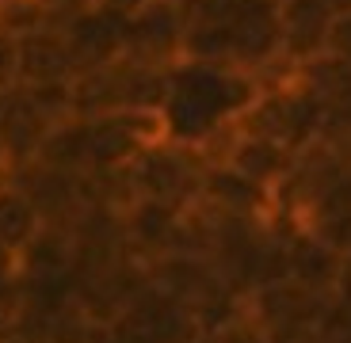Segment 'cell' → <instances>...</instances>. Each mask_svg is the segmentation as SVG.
<instances>
[{
    "label": "cell",
    "instance_id": "2e32d148",
    "mask_svg": "<svg viewBox=\"0 0 351 343\" xmlns=\"http://www.w3.org/2000/svg\"><path fill=\"white\" fill-rule=\"evenodd\" d=\"M19 88V42L0 35V96Z\"/></svg>",
    "mask_w": 351,
    "mask_h": 343
},
{
    "label": "cell",
    "instance_id": "7402d4cb",
    "mask_svg": "<svg viewBox=\"0 0 351 343\" xmlns=\"http://www.w3.org/2000/svg\"><path fill=\"white\" fill-rule=\"evenodd\" d=\"M332 8H351V0H332Z\"/></svg>",
    "mask_w": 351,
    "mask_h": 343
},
{
    "label": "cell",
    "instance_id": "3957f363",
    "mask_svg": "<svg viewBox=\"0 0 351 343\" xmlns=\"http://www.w3.org/2000/svg\"><path fill=\"white\" fill-rule=\"evenodd\" d=\"M123 58L160 73L176 69L184 62V12H180V4L153 0L141 12H134L126 19Z\"/></svg>",
    "mask_w": 351,
    "mask_h": 343
},
{
    "label": "cell",
    "instance_id": "7c38bea8",
    "mask_svg": "<svg viewBox=\"0 0 351 343\" xmlns=\"http://www.w3.org/2000/svg\"><path fill=\"white\" fill-rule=\"evenodd\" d=\"M290 160H294V153H290L287 145L267 141V138H252V134H241L237 130V138H233V145H229V153H226L221 164H229L233 172H241L245 179H252V183L275 191L279 179L287 176Z\"/></svg>",
    "mask_w": 351,
    "mask_h": 343
},
{
    "label": "cell",
    "instance_id": "7a4b0ae2",
    "mask_svg": "<svg viewBox=\"0 0 351 343\" xmlns=\"http://www.w3.org/2000/svg\"><path fill=\"white\" fill-rule=\"evenodd\" d=\"M202 172H206V160L191 145H180V141H168V138L149 145V149H141L126 164L134 199H153V203L176 206V210H187V206L199 203Z\"/></svg>",
    "mask_w": 351,
    "mask_h": 343
},
{
    "label": "cell",
    "instance_id": "ac0fdd59",
    "mask_svg": "<svg viewBox=\"0 0 351 343\" xmlns=\"http://www.w3.org/2000/svg\"><path fill=\"white\" fill-rule=\"evenodd\" d=\"M99 8H107V12H114V16H123V19H130L134 12H141L145 4H153V0H96Z\"/></svg>",
    "mask_w": 351,
    "mask_h": 343
},
{
    "label": "cell",
    "instance_id": "ba28073f",
    "mask_svg": "<svg viewBox=\"0 0 351 343\" xmlns=\"http://www.w3.org/2000/svg\"><path fill=\"white\" fill-rule=\"evenodd\" d=\"M340 271H343V255L336 248H328L317 233H309V229L282 233V275L290 282H298L302 290L317 294V298H332Z\"/></svg>",
    "mask_w": 351,
    "mask_h": 343
},
{
    "label": "cell",
    "instance_id": "e0dca14e",
    "mask_svg": "<svg viewBox=\"0 0 351 343\" xmlns=\"http://www.w3.org/2000/svg\"><path fill=\"white\" fill-rule=\"evenodd\" d=\"M46 8L53 12V19L62 23V19H69V16H77V12H84V8H92L96 0H43Z\"/></svg>",
    "mask_w": 351,
    "mask_h": 343
},
{
    "label": "cell",
    "instance_id": "52a82bcc",
    "mask_svg": "<svg viewBox=\"0 0 351 343\" xmlns=\"http://www.w3.org/2000/svg\"><path fill=\"white\" fill-rule=\"evenodd\" d=\"M199 203L210 206L214 214L221 218H233V221H260L267 225L275 214V199L267 187L245 179L241 172H233L229 164H206L202 172V191H199Z\"/></svg>",
    "mask_w": 351,
    "mask_h": 343
},
{
    "label": "cell",
    "instance_id": "44dd1931",
    "mask_svg": "<svg viewBox=\"0 0 351 343\" xmlns=\"http://www.w3.org/2000/svg\"><path fill=\"white\" fill-rule=\"evenodd\" d=\"M260 4H271V8H282V4H287V0H260Z\"/></svg>",
    "mask_w": 351,
    "mask_h": 343
},
{
    "label": "cell",
    "instance_id": "5bb4252c",
    "mask_svg": "<svg viewBox=\"0 0 351 343\" xmlns=\"http://www.w3.org/2000/svg\"><path fill=\"white\" fill-rule=\"evenodd\" d=\"M53 23L58 19L43 0H0V35L16 38V42L35 35V31H46Z\"/></svg>",
    "mask_w": 351,
    "mask_h": 343
},
{
    "label": "cell",
    "instance_id": "30bf717a",
    "mask_svg": "<svg viewBox=\"0 0 351 343\" xmlns=\"http://www.w3.org/2000/svg\"><path fill=\"white\" fill-rule=\"evenodd\" d=\"M332 16H336L332 0H287L279 8L282 58L294 65H306V62H313L317 53H325Z\"/></svg>",
    "mask_w": 351,
    "mask_h": 343
},
{
    "label": "cell",
    "instance_id": "603a6c76",
    "mask_svg": "<svg viewBox=\"0 0 351 343\" xmlns=\"http://www.w3.org/2000/svg\"><path fill=\"white\" fill-rule=\"evenodd\" d=\"M168 4H187V0H168Z\"/></svg>",
    "mask_w": 351,
    "mask_h": 343
},
{
    "label": "cell",
    "instance_id": "4fadbf2b",
    "mask_svg": "<svg viewBox=\"0 0 351 343\" xmlns=\"http://www.w3.org/2000/svg\"><path fill=\"white\" fill-rule=\"evenodd\" d=\"M38 229H43V214L35 210V203L12 179H0V248L19 255Z\"/></svg>",
    "mask_w": 351,
    "mask_h": 343
},
{
    "label": "cell",
    "instance_id": "ffe728a7",
    "mask_svg": "<svg viewBox=\"0 0 351 343\" xmlns=\"http://www.w3.org/2000/svg\"><path fill=\"white\" fill-rule=\"evenodd\" d=\"M0 343H35V340H23V335H8V340H0Z\"/></svg>",
    "mask_w": 351,
    "mask_h": 343
},
{
    "label": "cell",
    "instance_id": "6da1fadb",
    "mask_svg": "<svg viewBox=\"0 0 351 343\" xmlns=\"http://www.w3.org/2000/svg\"><path fill=\"white\" fill-rule=\"evenodd\" d=\"M256 96V80L229 65L180 62L168 69V92L160 103L168 141L191 145L206 164H221L237 138V118Z\"/></svg>",
    "mask_w": 351,
    "mask_h": 343
},
{
    "label": "cell",
    "instance_id": "8fae6325",
    "mask_svg": "<svg viewBox=\"0 0 351 343\" xmlns=\"http://www.w3.org/2000/svg\"><path fill=\"white\" fill-rule=\"evenodd\" d=\"M77 77L62 23L19 38V84H62Z\"/></svg>",
    "mask_w": 351,
    "mask_h": 343
},
{
    "label": "cell",
    "instance_id": "d6986e66",
    "mask_svg": "<svg viewBox=\"0 0 351 343\" xmlns=\"http://www.w3.org/2000/svg\"><path fill=\"white\" fill-rule=\"evenodd\" d=\"M328 145H332V149H336V157H340L343 164L351 168V130H348V134H340V138H332Z\"/></svg>",
    "mask_w": 351,
    "mask_h": 343
},
{
    "label": "cell",
    "instance_id": "9a60e30c",
    "mask_svg": "<svg viewBox=\"0 0 351 343\" xmlns=\"http://www.w3.org/2000/svg\"><path fill=\"white\" fill-rule=\"evenodd\" d=\"M325 53L351 62V8H336L332 23H328V38H325Z\"/></svg>",
    "mask_w": 351,
    "mask_h": 343
},
{
    "label": "cell",
    "instance_id": "9c48e42d",
    "mask_svg": "<svg viewBox=\"0 0 351 343\" xmlns=\"http://www.w3.org/2000/svg\"><path fill=\"white\" fill-rule=\"evenodd\" d=\"M50 130H53V123L31 103V96L23 88L0 96V149H4L8 172L31 164Z\"/></svg>",
    "mask_w": 351,
    "mask_h": 343
},
{
    "label": "cell",
    "instance_id": "8992f818",
    "mask_svg": "<svg viewBox=\"0 0 351 343\" xmlns=\"http://www.w3.org/2000/svg\"><path fill=\"white\" fill-rule=\"evenodd\" d=\"M62 31H65V42H69L73 65H77V77L123 58L126 19L114 16V12H107V8H99V4H92V8L62 19Z\"/></svg>",
    "mask_w": 351,
    "mask_h": 343
},
{
    "label": "cell",
    "instance_id": "5b68a950",
    "mask_svg": "<svg viewBox=\"0 0 351 343\" xmlns=\"http://www.w3.org/2000/svg\"><path fill=\"white\" fill-rule=\"evenodd\" d=\"M123 240L130 259H138L141 267H149L153 259L168 252H180V225H184V210L153 199H134L123 214Z\"/></svg>",
    "mask_w": 351,
    "mask_h": 343
},
{
    "label": "cell",
    "instance_id": "277c9868",
    "mask_svg": "<svg viewBox=\"0 0 351 343\" xmlns=\"http://www.w3.org/2000/svg\"><path fill=\"white\" fill-rule=\"evenodd\" d=\"M8 179L19 191L35 203V210L43 214V225H62L73 229L80 221V214L88 210V191H84V176H73V172H58L50 164H31L8 172Z\"/></svg>",
    "mask_w": 351,
    "mask_h": 343
}]
</instances>
